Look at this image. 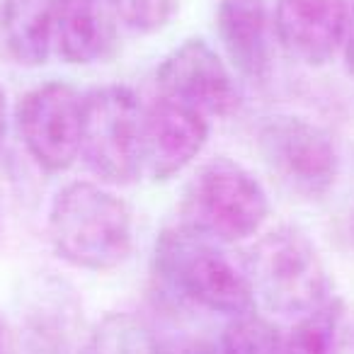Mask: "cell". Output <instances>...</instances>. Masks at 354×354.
<instances>
[{"label":"cell","instance_id":"6da1fadb","mask_svg":"<svg viewBox=\"0 0 354 354\" xmlns=\"http://www.w3.org/2000/svg\"><path fill=\"white\" fill-rule=\"evenodd\" d=\"M46 233L54 252L71 267L109 272L131 255V209L102 183L78 180L54 194Z\"/></svg>","mask_w":354,"mask_h":354},{"label":"cell","instance_id":"7a4b0ae2","mask_svg":"<svg viewBox=\"0 0 354 354\" xmlns=\"http://www.w3.org/2000/svg\"><path fill=\"white\" fill-rule=\"evenodd\" d=\"M243 274L255 304L279 315L301 318L333 296L320 250L294 226H279L257 238L245 252Z\"/></svg>","mask_w":354,"mask_h":354},{"label":"cell","instance_id":"3957f363","mask_svg":"<svg viewBox=\"0 0 354 354\" xmlns=\"http://www.w3.org/2000/svg\"><path fill=\"white\" fill-rule=\"evenodd\" d=\"M160 281L180 299L228 318L255 313L257 304L245 274L216 248V243L187 231L165 228L153 250Z\"/></svg>","mask_w":354,"mask_h":354},{"label":"cell","instance_id":"277c9868","mask_svg":"<svg viewBox=\"0 0 354 354\" xmlns=\"http://www.w3.org/2000/svg\"><path fill=\"white\" fill-rule=\"evenodd\" d=\"M270 216L262 183L238 162L214 158L189 177L180 204V226L214 243L252 238Z\"/></svg>","mask_w":354,"mask_h":354},{"label":"cell","instance_id":"5b68a950","mask_svg":"<svg viewBox=\"0 0 354 354\" xmlns=\"http://www.w3.org/2000/svg\"><path fill=\"white\" fill-rule=\"evenodd\" d=\"M143 104L127 85H104L83 95L78 158L109 187H124L141 172Z\"/></svg>","mask_w":354,"mask_h":354},{"label":"cell","instance_id":"8992f818","mask_svg":"<svg viewBox=\"0 0 354 354\" xmlns=\"http://www.w3.org/2000/svg\"><path fill=\"white\" fill-rule=\"evenodd\" d=\"M257 148L277 180L301 197L320 199L337 183V146L315 122L296 114L267 117L257 129Z\"/></svg>","mask_w":354,"mask_h":354},{"label":"cell","instance_id":"52a82bcc","mask_svg":"<svg viewBox=\"0 0 354 354\" xmlns=\"http://www.w3.org/2000/svg\"><path fill=\"white\" fill-rule=\"evenodd\" d=\"M17 129L30 158L46 172H64L78 160L83 95L68 83L37 85L17 104Z\"/></svg>","mask_w":354,"mask_h":354},{"label":"cell","instance_id":"ba28073f","mask_svg":"<svg viewBox=\"0 0 354 354\" xmlns=\"http://www.w3.org/2000/svg\"><path fill=\"white\" fill-rule=\"evenodd\" d=\"M160 95L202 112L204 117H231L243 107V95L231 66L202 37H189L158 66Z\"/></svg>","mask_w":354,"mask_h":354},{"label":"cell","instance_id":"9c48e42d","mask_svg":"<svg viewBox=\"0 0 354 354\" xmlns=\"http://www.w3.org/2000/svg\"><path fill=\"white\" fill-rule=\"evenodd\" d=\"M207 141L209 119L197 109L160 95L143 107L141 172L153 183H165L192 165Z\"/></svg>","mask_w":354,"mask_h":354},{"label":"cell","instance_id":"30bf717a","mask_svg":"<svg viewBox=\"0 0 354 354\" xmlns=\"http://www.w3.org/2000/svg\"><path fill=\"white\" fill-rule=\"evenodd\" d=\"M349 0H277L272 25L279 46L306 66H325L342 49Z\"/></svg>","mask_w":354,"mask_h":354},{"label":"cell","instance_id":"8fae6325","mask_svg":"<svg viewBox=\"0 0 354 354\" xmlns=\"http://www.w3.org/2000/svg\"><path fill=\"white\" fill-rule=\"evenodd\" d=\"M216 35L233 71L267 83L274 68V25L267 0H218Z\"/></svg>","mask_w":354,"mask_h":354},{"label":"cell","instance_id":"7c38bea8","mask_svg":"<svg viewBox=\"0 0 354 354\" xmlns=\"http://www.w3.org/2000/svg\"><path fill=\"white\" fill-rule=\"evenodd\" d=\"M117 25L107 0H59L54 51L71 66H93L117 51Z\"/></svg>","mask_w":354,"mask_h":354},{"label":"cell","instance_id":"4fadbf2b","mask_svg":"<svg viewBox=\"0 0 354 354\" xmlns=\"http://www.w3.org/2000/svg\"><path fill=\"white\" fill-rule=\"evenodd\" d=\"M59 0H3V37L20 66H44L56 46Z\"/></svg>","mask_w":354,"mask_h":354},{"label":"cell","instance_id":"5bb4252c","mask_svg":"<svg viewBox=\"0 0 354 354\" xmlns=\"http://www.w3.org/2000/svg\"><path fill=\"white\" fill-rule=\"evenodd\" d=\"M78 306L64 281H51L35 291L25 313V330L37 354H64L75 335Z\"/></svg>","mask_w":354,"mask_h":354},{"label":"cell","instance_id":"9a60e30c","mask_svg":"<svg viewBox=\"0 0 354 354\" xmlns=\"http://www.w3.org/2000/svg\"><path fill=\"white\" fill-rule=\"evenodd\" d=\"M88 354H170V344L162 342L143 318L114 310L93 328Z\"/></svg>","mask_w":354,"mask_h":354},{"label":"cell","instance_id":"2e32d148","mask_svg":"<svg viewBox=\"0 0 354 354\" xmlns=\"http://www.w3.org/2000/svg\"><path fill=\"white\" fill-rule=\"evenodd\" d=\"M344 304L330 296L313 310L296 318V325L284 337L286 354H339L342 347Z\"/></svg>","mask_w":354,"mask_h":354},{"label":"cell","instance_id":"e0dca14e","mask_svg":"<svg viewBox=\"0 0 354 354\" xmlns=\"http://www.w3.org/2000/svg\"><path fill=\"white\" fill-rule=\"evenodd\" d=\"M218 347L221 354H286L279 328L257 313L231 318Z\"/></svg>","mask_w":354,"mask_h":354},{"label":"cell","instance_id":"ac0fdd59","mask_svg":"<svg viewBox=\"0 0 354 354\" xmlns=\"http://www.w3.org/2000/svg\"><path fill=\"white\" fill-rule=\"evenodd\" d=\"M114 20L133 35H156L172 20L177 0H107Z\"/></svg>","mask_w":354,"mask_h":354},{"label":"cell","instance_id":"d6986e66","mask_svg":"<svg viewBox=\"0 0 354 354\" xmlns=\"http://www.w3.org/2000/svg\"><path fill=\"white\" fill-rule=\"evenodd\" d=\"M342 56H344V68L354 78V0H349V17L342 39Z\"/></svg>","mask_w":354,"mask_h":354},{"label":"cell","instance_id":"ffe728a7","mask_svg":"<svg viewBox=\"0 0 354 354\" xmlns=\"http://www.w3.org/2000/svg\"><path fill=\"white\" fill-rule=\"evenodd\" d=\"M170 354H221V347L207 339H187V342L170 344Z\"/></svg>","mask_w":354,"mask_h":354},{"label":"cell","instance_id":"44dd1931","mask_svg":"<svg viewBox=\"0 0 354 354\" xmlns=\"http://www.w3.org/2000/svg\"><path fill=\"white\" fill-rule=\"evenodd\" d=\"M6 133H8V100L3 88H0V148L6 143Z\"/></svg>","mask_w":354,"mask_h":354},{"label":"cell","instance_id":"7402d4cb","mask_svg":"<svg viewBox=\"0 0 354 354\" xmlns=\"http://www.w3.org/2000/svg\"><path fill=\"white\" fill-rule=\"evenodd\" d=\"M0 354H12V333L0 320Z\"/></svg>","mask_w":354,"mask_h":354},{"label":"cell","instance_id":"603a6c76","mask_svg":"<svg viewBox=\"0 0 354 354\" xmlns=\"http://www.w3.org/2000/svg\"><path fill=\"white\" fill-rule=\"evenodd\" d=\"M349 238H352V245H354V218H352V226H349Z\"/></svg>","mask_w":354,"mask_h":354}]
</instances>
